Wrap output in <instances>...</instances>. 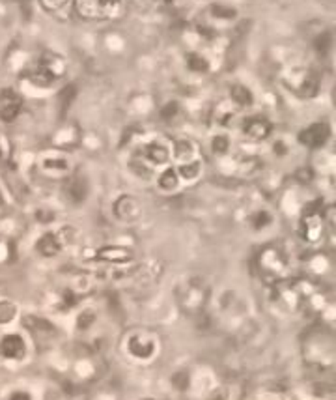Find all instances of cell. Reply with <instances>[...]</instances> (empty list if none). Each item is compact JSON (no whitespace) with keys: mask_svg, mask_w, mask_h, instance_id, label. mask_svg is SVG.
<instances>
[{"mask_svg":"<svg viewBox=\"0 0 336 400\" xmlns=\"http://www.w3.org/2000/svg\"><path fill=\"white\" fill-rule=\"evenodd\" d=\"M209 298H211V286L206 279L189 277L178 284V305L187 315H200L209 303Z\"/></svg>","mask_w":336,"mask_h":400,"instance_id":"obj_1","label":"cell"},{"mask_svg":"<svg viewBox=\"0 0 336 400\" xmlns=\"http://www.w3.org/2000/svg\"><path fill=\"white\" fill-rule=\"evenodd\" d=\"M288 267V256H286V253H284L282 249H278V247H263V249L258 253V272L261 273V277L266 279L271 286L286 279Z\"/></svg>","mask_w":336,"mask_h":400,"instance_id":"obj_2","label":"cell"},{"mask_svg":"<svg viewBox=\"0 0 336 400\" xmlns=\"http://www.w3.org/2000/svg\"><path fill=\"white\" fill-rule=\"evenodd\" d=\"M66 60L56 53H45L28 71V79L37 86L53 85L54 80L64 77Z\"/></svg>","mask_w":336,"mask_h":400,"instance_id":"obj_3","label":"cell"},{"mask_svg":"<svg viewBox=\"0 0 336 400\" xmlns=\"http://www.w3.org/2000/svg\"><path fill=\"white\" fill-rule=\"evenodd\" d=\"M286 86L294 94H297L299 97L310 99L320 90V77L312 70H297L290 75L288 80H286Z\"/></svg>","mask_w":336,"mask_h":400,"instance_id":"obj_4","label":"cell"},{"mask_svg":"<svg viewBox=\"0 0 336 400\" xmlns=\"http://www.w3.org/2000/svg\"><path fill=\"white\" fill-rule=\"evenodd\" d=\"M125 350H127L131 358L146 361V359H151L155 353H157V339H155L151 333L137 331V333H131V335L127 337Z\"/></svg>","mask_w":336,"mask_h":400,"instance_id":"obj_5","label":"cell"},{"mask_svg":"<svg viewBox=\"0 0 336 400\" xmlns=\"http://www.w3.org/2000/svg\"><path fill=\"white\" fill-rule=\"evenodd\" d=\"M112 212H114V217L118 221L131 224L135 221H139L140 215H142V204L133 195H122V197H118L114 200Z\"/></svg>","mask_w":336,"mask_h":400,"instance_id":"obj_6","label":"cell"},{"mask_svg":"<svg viewBox=\"0 0 336 400\" xmlns=\"http://www.w3.org/2000/svg\"><path fill=\"white\" fill-rule=\"evenodd\" d=\"M118 0H73L77 13L85 19H103L114 10Z\"/></svg>","mask_w":336,"mask_h":400,"instance_id":"obj_7","label":"cell"},{"mask_svg":"<svg viewBox=\"0 0 336 400\" xmlns=\"http://www.w3.org/2000/svg\"><path fill=\"white\" fill-rule=\"evenodd\" d=\"M329 137H331V126L325 122H316L304 128L297 135V140L306 148H320L329 140Z\"/></svg>","mask_w":336,"mask_h":400,"instance_id":"obj_8","label":"cell"},{"mask_svg":"<svg viewBox=\"0 0 336 400\" xmlns=\"http://www.w3.org/2000/svg\"><path fill=\"white\" fill-rule=\"evenodd\" d=\"M23 111V97L11 88L0 90V120L6 123L13 122Z\"/></svg>","mask_w":336,"mask_h":400,"instance_id":"obj_9","label":"cell"},{"mask_svg":"<svg viewBox=\"0 0 336 400\" xmlns=\"http://www.w3.org/2000/svg\"><path fill=\"white\" fill-rule=\"evenodd\" d=\"M241 131L245 135L247 139L256 140V143H261V140L269 139V135L273 131L271 122L263 116H249L243 120L241 123Z\"/></svg>","mask_w":336,"mask_h":400,"instance_id":"obj_10","label":"cell"},{"mask_svg":"<svg viewBox=\"0 0 336 400\" xmlns=\"http://www.w3.org/2000/svg\"><path fill=\"white\" fill-rule=\"evenodd\" d=\"M321 232H323V221H321L320 214L312 210V212H304L301 221H299V234L304 241H310L314 243L321 238Z\"/></svg>","mask_w":336,"mask_h":400,"instance_id":"obj_11","label":"cell"},{"mask_svg":"<svg viewBox=\"0 0 336 400\" xmlns=\"http://www.w3.org/2000/svg\"><path fill=\"white\" fill-rule=\"evenodd\" d=\"M0 356L10 361H19L27 356V342L15 333L4 335L0 339Z\"/></svg>","mask_w":336,"mask_h":400,"instance_id":"obj_12","label":"cell"},{"mask_svg":"<svg viewBox=\"0 0 336 400\" xmlns=\"http://www.w3.org/2000/svg\"><path fill=\"white\" fill-rule=\"evenodd\" d=\"M96 258L99 262H107V264H116V266H125L129 262L135 260V255L131 249L127 247H120V246H111V247H103L99 249L96 255Z\"/></svg>","mask_w":336,"mask_h":400,"instance_id":"obj_13","label":"cell"},{"mask_svg":"<svg viewBox=\"0 0 336 400\" xmlns=\"http://www.w3.org/2000/svg\"><path fill=\"white\" fill-rule=\"evenodd\" d=\"M170 155H172L170 148L166 145H163V143H157V140L148 143V145L142 148V152H140V157L151 166L166 165V163L170 161Z\"/></svg>","mask_w":336,"mask_h":400,"instance_id":"obj_14","label":"cell"},{"mask_svg":"<svg viewBox=\"0 0 336 400\" xmlns=\"http://www.w3.org/2000/svg\"><path fill=\"white\" fill-rule=\"evenodd\" d=\"M66 193L70 197L71 202L80 204L85 202L88 193H90V183H88V178L85 174H73V176L68 180L66 183Z\"/></svg>","mask_w":336,"mask_h":400,"instance_id":"obj_15","label":"cell"},{"mask_svg":"<svg viewBox=\"0 0 336 400\" xmlns=\"http://www.w3.org/2000/svg\"><path fill=\"white\" fill-rule=\"evenodd\" d=\"M62 247H64V241L60 240V236L54 234V232H47L36 241V251L45 258L56 256L62 251Z\"/></svg>","mask_w":336,"mask_h":400,"instance_id":"obj_16","label":"cell"},{"mask_svg":"<svg viewBox=\"0 0 336 400\" xmlns=\"http://www.w3.org/2000/svg\"><path fill=\"white\" fill-rule=\"evenodd\" d=\"M23 324L27 326L28 331H32V335H36L37 339H51V337L56 335L53 324L43 320V318H37V316H25Z\"/></svg>","mask_w":336,"mask_h":400,"instance_id":"obj_17","label":"cell"},{"mask_svg":"<svg viewBox=\"0 0 336 400\" xmlns=\"http://www.w3.org/2000/svg\"><path fill=\"white\" fill-rule=\"evenodd\" d=\"M170 154L174 155V159H176L178 163H187V161L198 159L197 145H194L192 140H187V139L174 140V146H172Z\"/></svg>","mask_w":336,"mask_h":400,"instance_id":"obj_18","label":"cell"},{"mask_svg":"<svg viewBox=\"0 0 336 400\" xmlns=\"http://www.w3.org/2000/svg\"><path fill=\"white\" fill-rule=\"evenodd\" d=\"M230 103L235 109H249L254 103V96L245 85H234L230 90Z\"/></svg>","mask_w":336,"mask_h":400,"instance_id":"obj_19","label":"cell"},{"mask_svg":"<svg viewBox=\"0 0 336 400\" xmlns=\"http://www.w3.org/2000/svg\"><path fill=\"white\" fill-rule=\"evenodd\" d=\"M176 172L178 176H180V180L192 182V180H197V178H200V174H202V161L192 159V161H187V163H180Z\"/></svg>","mask_w":336,"mask_h":400,"instance_id":"obj_20","label":"cell"},{"mask_svg":"<svg viewBox=\"0 0 336 400\" xmlns=\"http://www.w3.org/2000/svg\"><path fill=\"white\" fill-rule=\"evenodd\" d=\"M157 187L163 193H174L180 187V176H178L176 169H166L157 176Z\"/></svg>","mask_w":336,"mask_h":400,"instance_id":"obj_21","label":"cell"},{"mask_svg":"<svg viewBox=\"0 0 336 400\" xmlns=\"http://www.w3.org/2000/svg\"><path fill=\"white\" fill-rule=\"evenodd\" d=\"M42 166L45 172H51V174H64L70 169V163L66 157H43Z\"/></svg>","mask_w":336,"mask_h":400,"instance_id":"obj_22","label":"cell"},{"mask_svg":"<svg viewBox=\"0 0 336 400\" xmlns=\"http://www.w3.org/2000/svg\"><path fill=\"white\" fill-rule=\"evenodd\" d=\"M187 68L194 73H206L209 70V62L200 53H187Z\"/></svg>","mask_w":336,"mask_h":400,"instance_id":"obj_23","label":"cell"},{"mask_svg":"<svg viewBox=\"0 0 336 400\" xmlns=\"http://www.w3.org/2000/svg\"><path fill=\"white\" fill-rule=\"evenodd\" d=\"M209 146H211V152H213L215 155L223 157V155H226L230 152L232 140H230V137L226 133H219L211 137V145Z\"/></svg>","mask_w":336,"mask_h":400,"instance_id":"obj_24","label":"cell"},{"mask_svg":"<svg viewBox=\"0 0 336 400\" xmlns=\"http://www.w3.org/2000/svg\"><path fill=\"white\" fill-rule=\"evenodd\" d=\"M273 223V214L271 212H267V210H258V212H254V214L251 215V226L256 232H260V230H266L267 226H271Z\"/></svg>","mask_w":336,"mask_h":400,"instance_id":"obj_25","label":"cell"},{"mask_svg":"<svg viewBox=\"0 0 336 400\" xmlns=\"http://www.w3.org/2000/svg\"><path fill=\"white\" fill-rule=\"evenodd\" d=\"M234 107V105H232ZM230 105H220V107H217V111H215V120H217V123L219 126H223V128H228L230 123H232V120L235 118V109H232Z\"/></svg>","mask_w":336,"mask_h":400,"instance_id":"obj_26","label":"cell"},{"mask_svg":"<svg viewBox=\"0 0 336 400\" xmlns=\"http://www.w3.org/2000/svg\"><path fill=\"white\" fill-rule=\"evenodd\" d=\"M129 166H131V171H133L135 176L142 178V180H149V178H151V169H154V166L148 165V163H146L140 155L139 157H135Z\"/></svg>","mask_w":336,"mask_h":400,"instance_id":"obj_27","label":"cell"},{"mask_svg":"<svg viewBox=\"0 0 336 400\" xmlns=\"http://www.w3.org/2000/svg\"><path fill=\"white\" fill-rule=\"evenodd\" d=\"M180 114H182V107H180V103L178 102L166 103L165 107L161 109V118H163V122L166 123L176 122L178 118H180Z\"/></svg>","mask_w":336,"mask_h":400,"instance_id":"obj_28","label":"cell"},{"mask_svg":"<svg viewBox=\"0 0 336 400\" xmlns=\"http://www.w3.org/2000/svg\"><path fill=\"white\" fill-rule=\"evenodd\" d=\"M39 4H42V8L45 11L56 16L60 11H64L66 8H70L73 4V0H39Z\"/></svg>","mask_w":336,"mask_h":400,"instance_id":"obj_29","label":"cell"},{"mask_svg":"<svg viewBox=\"0 0 336 400\" xmlns=\"http://www.w3.org/2000/svg\"><path fill=\"white\" fill-rule=\"evenodd\" d=\"M17 315V307L11 301H0V324H10Z\"/></svg>","mask_w":336,"mask_h":400,"instance_id":"obj_30","label":"cell"},{"mask_svg":"<svg viewBox=\"0 0 336 400\" xmlns=\"http://www.w3.org/2000/svg\"><path fill=\"white\" fill-rule=\"evenodd\" d=\"M189 384H191V378H189V372H185V370H180V372L172 376V385H174V389L180 391V393H183V391L189 387Z\"/></svg>","mask_w":336,"mask_h":400,"instance_id":"obj_31","label":"cell"},{"mask_svg":"<svg viewBox=\"0 0 336 400\" xmlns=\"http://www.w3.org/2000/svg\"><path fill=\"white\" fill-rule=\"evenodd\" d=\"M94 320H96V313H92V310H82L79 315V320H77V324H79V329H88V327L94 324Z\"/></svg>","mask_w":336,"mask_h":400,"instance_id":"obj_32","label":"cell"},{"mask_svg":"<svg viewBox=\"0 0 336 400\" xmlns=\"http://www.w3.org/2000/svg\"><path fill=\"white\" fill-rule=\"evenodd\" d=\"M211 11H213V16L219 17V19H234V17L237 16L235 10H232V8H223V6L219 4L211 6Z\"/></svg>","mask_w":336,"mask_h":400,"instance_id":"obj_33","label":"cell"},{"mask_svg":"<svg viewBox=\"0 0 336 400\" xmlns=\"http://www.w3.org/2000/svg\"><path fill=\"white\" fill-rule=\"evenodd\" d=\"M275 152L278 155H284L288 152V146H286V143H275Z\"/></svg>","mask_w":336,"mask_h":400,"instance_id":"obj_34","label":"cell"},{"mask_svg":"<svg viewBox=\"0 0 336 400\" xmlns=\"http://www.w3.org/2000/svg\"><path fill=\"white\" fill-rule=\"evenodd\" d=\"M11 400H32V399H30V395H28V393H23V391H19V393H13Z\"/></svg>","mask_w":336,"mask_h":400,"instance_id":"obj_35","label":"cell"},{"mask_svg":"<svg viewBox=\"0 0 336 400\" xmlns=\"http://www.w3.org/2000/svg\"><path fill=\"white\" fill-rule=\"evenodd\" d=\"M4 155V139L0 137V157Z\"/></svg>","mask_w":336,"mask_h":400,"instance_id":"obj_36","label":"cell"},{"mask_svg":"<svg viewBox=\"0 0 336 400\" xmlns=\"http://www.w3.org/2000/svg\"><path fill=\"white\" fill-rule=\"evenodd\" d=\"M0 204H2V197H0Z\"/></svg>","mask_w":336,"mask_h":400,"instance_id":"obj_37","label":"cell"}]
</instances>
